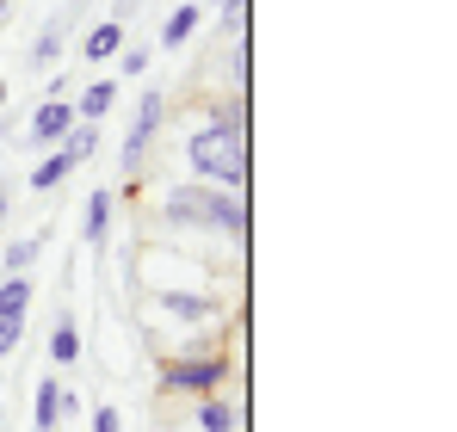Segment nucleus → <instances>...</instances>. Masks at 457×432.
Returning <instances> with one entry per match:
<instances>
[{
  "instance_id": "obj_1",
  "label": "nucleus",
  "mask_w": 457,
  "mask_h": 432,
  "mask_svg": "<svg viewBox=\"0 0 457 432\" xmlns=\"http://www.w3.org/2000/svg\"><path fill=\"white\" fill-rule=\"evenodd\" d=\"M186 161H192L217 192H241V179H247V137H241V118H235V112H217V124H204V130L186 143Z\"/></svg>"
},
{
  "instance_id": "obj_2",
  "label": "nucleus",
  "mask_w": 457,
  "mask_h": 432,
  "mask_svg": "<svg viewBox=\"0 0 457 432\" xmlns=\"http://www.w3.org/2000/svg\"><path fill=\"white\" fill-rule=\"evenodd\" d=\"M161 222L173 228H228L241 235V198H228L217 186H173L161 198Z\"/></svg>"
},
{
  "instance_id": "obj_3",
  "label": "nucleus",
  "mask_w": 457,
  "mask_h": 432,
  "mask_svg": "<svg viewBox=\"0 0 457 432\" xmlns=\"http://www.w3.org/2000/svg\"><path fill=\"white\" fill-rule=\"evenodd\" d=\"M161 112H167V99H161V93H143V105H137V124H130V137H124V173H137V161H143L149 137L161 130Z\"/></svg>"
},
{
  "instance_id": "obj_4",
  "label": "nucleus",
  "mask_w": 457,
  "mask_h": 432,
  "mask_svg": "<svg viewBox=\"0 0 457 432\" xmlns=\"http://www.w3.org/2000/svg\"><path fill=\"white\" fill-rule=\"evenodd\" d=\"M75 124H80V118H75V105H69V99H44V105L31 112V143L50 148V143H62Z\"/></svg>"
},
{
  "instance_id": "obj_5",
  "label": "nucleus",
  "mask_w": 457,
  "mask_h": 432,
  "mask_svg": "<svg viewBox=\"0 0 457 432\" xmlns=\"http://www.w3.org/2000/svg\"><path fill=\"white\" fill-rule=\"evenodd\" d=\"M223 377H228V359H192V364H173L167 370L173 389H217Z\"/></svg>"
},
{
  "instance_id": "obj_6",
  "label": "nucleus",
  "mask_w": 457,
  "mask_h": 432,
  "mask_svg": "<svg viewBox=\"0 0 457 432\" xmlns=\"http://www.w3.org/2000/svg\"><path fill=\"white\" fill-rule=\"evenodd\" d=\"M56 427H62V383L44 377L37 395H31V432H56Z\"/></svg>"
},
{
  "instance_id": "obj_7",
  "label": "nucleus",
  "mask_w": 457,
  "mask_h": 432,
  "mask_svg": "<svg viewBox=\"0 0 457 432\" xmlns=\"http://www.w3.org/2000/svg\"><path fill=\"white\" fill-rule=\"evenodd\" d=\"M105 228H112V192H93V198H87V211H80V241H87V247H99V241H105Z\"/></svg>"
},
{
  "instance_id": "obj_8",
  "label": "nucleus",
  "mask_w": 457,
  "mask_h": 432,
  "mask_svg": "<svg viewBox=\"0 0 457 432\" xmlns=\"http://www.w3.org/2000/svg\"><path fill=\"white\" fill-rule=\"evenodd\" d=\"M161 309H167L173 321H211V315H217L211 296H186V290H161Z\"/></svg>"
},
{
  "instance_id": "obj_9",
  "label": "nucleus",
  "mask_w": 457,
  "mask_h": 432,
  "mask_svg": "<svg viewBox=\"0 0 457 432\" xmlns=\"http://www.w3.org/2000/svg\"><path fill=\"white\" fill-rule=\"evenodd\" d=\"M198 19H204V12H198L192 0H179V6L167 12V25H161V44H167V50H179V44H186V37L198 31Z\"/></svg>"
},
{
  "instance_id": "obj_10",
  "label": "nucleus",
  "mask_w": 457,
  "mask_h": 432,
  "mask_svg": "<svg viewBox=\"0 0 457 432\" xmlns=\"http://www.w3.org/2000/svg\"><path fill=\"white\" fill-rule=\"evenodd\" d=\"M118 50H124V25H118V19H105V25L87 31V62H105V56H118Z\"/></svg>"
},
{
  "instance_id": "obj_11",
  "label": "nucleus",
  "mask_w": 457,
  "mask_h": 432,
  "mask_svg": "<svg viewBox=\"0 0 457 432\" xmlns=\"http://www.w3.org/2000/svg\"><path fill=\"white\" fill-rule=\"evenodd\" d=\"M69 173H75V161H69V154L56 148V154H44V161L31 167V192H56V186H62Z\"/></svg>"
},
{
  "instance_id": "obj_12",
  "label": "nucleus",
  "mask_w": 457,
  "mask_h": 432,
  "mask_svg": "<svg viewBox=\"0 0 457 432\" xmlns=\"http://www.w3.org/2000/svg\"><path fill=\"white\" fill-rule=\"evenodd\" d=\"M112 105H118V87H112V80H93V87H87V93H80L75 118H80V124H93V118H105V112H112Z\"/></svg>"
},
{
  "instance_id": "obj_13",
  "label": "nucleus",
  "mask_w": 457,
  "mask_h": 432,
  "mask_svg": "<svg viewBox=\"0 0 457 432\" xmlns=\"http://www.w3.org/2000/svg\"><path fill=\"white\" fill-rule=\"evenodd\" d=\"M31 309V278L25 272H6L0 278V315H25Z\"/></svg>"
},
{
  "instance_id": "obj_14",
  "label": "nucleus",
  "mask_w": 457,
  "mask_h": 432,
  "mask_svg": "<svg viewBox=\"0 0 457 432\" xmlns=\"http://www.w3.org/2000/svg\"><path fill=\"white\" fill-rule=\"evenodd\" d=\"M37 253H44V228H37L31 241H12V247L0 253V266H6V272H31V266H37Z\"/></svg>"
},
{
  "instance_id": "obj_15",
  "label": "nucleus",
  "mask_w": 457,
  "mask_h": 432,
  "mask_svg": "<svg viewBox=\"0 0 457 432\" xmlns=\"http://www.w3.org/2000/svg\"><path fill=\"white\" fill-rule=\"evenodd\" d=\"M50 359H56V364H75V359H80V334H75V315H62V321H56V334H50Z\"/></svg>"
},
{
  "instance_id": "obj_16",
  "label": "nucleus",
  "mask_w": 457,
  "mask_h": 432,
  "mask_svg": "<svg viewBox=\"0 0 457 432\" xmlns=\"http://www.w3.org/2000/svg\"><path fill=\"white\" fill-rule=\"evenodd\" d=\"M56 148H62V154H69V161L80 167V161H87V154L99 148V124H75V130H69V137H62Z\"/></svg>"
},
{
  "instance_id": "obj_17",
  "label": "nucleus",
  "mask_w": 457,
  "mask_h": 432,
  "mask_svg": "<svg viewBox=\"0 0 457 432\" xmlns=\"http://www.w3.org/2000/svg\"><path fill=\"white\" fill-rule=\"evenodd\" d=\"M198 427H204V432H235V408H228V402H217V395H211V402H204V408H198Z\"/></svg>"
},
{
  "instance_id": "obj_18",
  "label": "nucleus",
  "mask_w": 457,
  "mask_h": 432,
  "mask_svg": "<svg viewBox=\"0 0 457 432\" xmlns=\"http://www.w3.org/2000/svg\"><path fill=\"white\" fill-rule=\"evenodd\" d=\"M19 334H25V315H0V359L19 346Z\"/></svg>"
},
{
  "instance_id": "obj_19",
  "label": "nucleus",
  "mask_w": 457,
  "mask_h": 432,
  "mask_svg": "<svg viewBox=\"0 0 457 432\" xmlns=\"http://www.w3.org/2000/svg\"><path fill=\"white\" fill-rule=\"evenodd\" d=\"M118 69H124V74H143V69H149V44H137V50H118Z\"/></svg>"
},
{
  "instance_id": "obj_20",
  "label": "nucleus",
  "mask_w": 457,
  "mask_h": 432,
  "mask_svg": "<svg viewBox=\"0 0 457 432\" xmlns=\"http://www.w3.org/2000/svg\"><path fill=\"white\" fill-rule=\"evenodd\" d=\"M93 432H124V420H118V408H93Z\"/></svg>"
},
{
  "instance_id": "obj_21",
  "label": "nucleus",
  "mask_w": 457,
  "mask_h": 432,
  "mask_svg": "<svg viewBox=\"0 0 457 432\" xmlns=\"http://www.w3.org/2000/svg\"><path fill=\"white\" fill-rule=\"evenodd\" d=\"M137 6H143V0H118V12H112V19H118V25H124V19H137Z\"/></svg>"
},
{
  "instance_id": "obj_22",
  "label": "nucleus",
  "mask_w": 457,
  "mask_h": 432,
  "mask_svg": "<svg viewBox=\"0 0 457 432\" xmlns=\"http://www.w3.org/2000/svg\"><path fill=\"white\" fill-rule=\"evenodd\" d=\"M6 211H12V186H0V222H6Z\"/></svg>"
},
{
  "instance_id": "obj_23",
  "label": "nucleus",
  "mask_w": 457,
  "mask_h": 432,
  "mask_svg": "<svg viewBox=\"0 0 457 432\" xmlns=\"http://www.w3.org/2000/svg\"><path fill=\"white\" fill-rule=\"evenodd\" d=\"M0 25H6V0H0Z\"/></svg>"
}]
</instances>
